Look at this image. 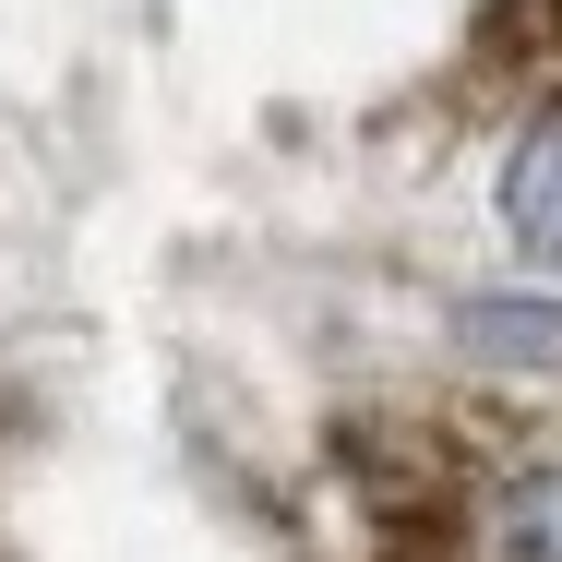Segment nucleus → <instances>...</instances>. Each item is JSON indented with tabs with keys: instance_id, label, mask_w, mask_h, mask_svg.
I'll return each mask as SVG.
<instances>
[{
	"instance_id": "1",
	"label": "nucleus",
	"mask_w": 562,
	"mask_h": 562,
	"mask_svg": "<svg viewBox=\"0 0 562 562\" xmlns=\"http://www.w3.org/2000/svg\"><path fill=\"white\" fill-rule=\"evenodd\" d=\"M503 227H515L527 263H551V276H562V109L515 144V168H503Z\"/></svg>"
},
{
	"instance_id": "2",
	"label": "nucleus",
	"mask_w": 562,
	"mask_h": 562,
	"mask_svg": "<svg viewBox=\"0 0 562 562\" xmlns=\"http://www.w3.org/2000/svg\"><path fill=\"white\" fill-rule=\"evenodd\" d=\"M491 551L503 562H562V467H515L491 491Z\"/></svg>"
},
{
	"instance_id": "3",
	"label": "nucleus",
	"mask_w": 562,
	"mask_h": 562,
	"mask_svg": "<svg viewBox=\"0 0 562 562\" xmlns=\"http://www.w3.org/2000/svg\"><path fill=\"white\" fill-rule=\"evenodd\" d=\"M454 336L479 359H527V371H562V300H467Z\"/></svg>"
}]
</instances>
